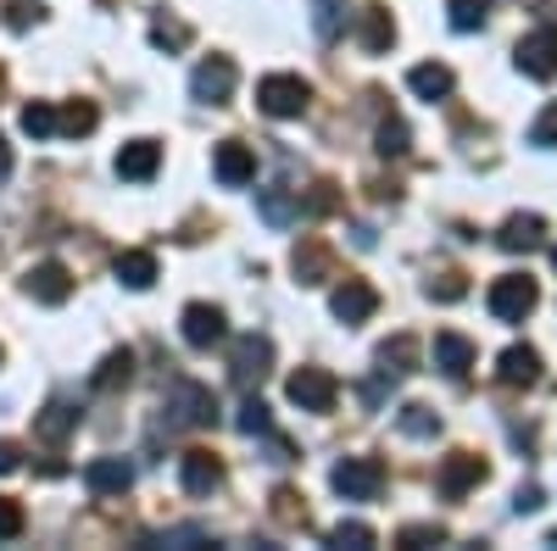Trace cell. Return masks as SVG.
Returning a JSON list of instances; mask_svg holds the SVG:
<instances>
[{
	"label": "cell",
	"mask_w": 557,
	"mask_h": 551,
	"mask_svg": "<svg viewBox=\"0 0 557 551\" xmlns=\"http://www.w3.org/2000/svg\"><path fill=\"white\" fill-rule=\"evenodd\" d=\"M168 412H173V418H168V429H212L218 424V396L207 390V385H190V379H184V385H173V396H168Z\"/></svg>",
	"instance_id": "obj_1"
},
{
	"label": "cell",
	"mask_w": 557,
	"mask_h": 551,
	"mask_svg": "<svg viewBox=\"0 0 557 551\" xmlns=\"http://www.w3.org/2000/svg\"><path fill=\"white\" fill-rule=\"evenodd\" d=\"M307 101H312V89H307L301 78H290V73H273V78L257 84V107H262L268 117H301Z\"/></svg>",
	"instance_id": "obj_2"
},
{
	"label": "cell",
	"mask_w": 557,
	"mask_h": 551,
	"mask_svg": "<svg viewBox=\"0 0 557 551\" xmlns=\"http://www.w3.org/2000/svg\"><path fill=\"white\" fill-rule=\"evenodd\" d=\"M330 485L346 496V501H374L385 490V468L374 463V456H346V463H335Z\"/></svg>",
	"instance_id": "obj_3"
},
{
	"label": "cell",
	"mask_w": 557,
	"mask_h": 551,
	"mask_svg": "<svg viewBox=\"0 0 557 551\" xmlns=\"http://www.w3.org/2000/svg\"><path fill=\"white\" fill-rule=\"evenodd\" d=\"M491 317H502V324H519V317L535 312V279H524V273H507V279L491 285Z\"/></svg>",
	"instance_id": "obj_4"
},
{
	"label": "cell",
	"mask_w": 557,
	"mask_h": 551,
	"mask_svg": "<svg viewBox=\"0 0 557 551\" xmlns=\"http://www.w3.org/2000/svg\"><path fill=\"white\" fill-rule=\"evenodd\" d=\"M268 367H273V340H268V335H240V340H235V356H228V374H235V385H240V390L262 385Z\"/></svg>",
	"instance_id": "obj_5"
},
{
	"label": "cell",
	"mask_w": 557,
	"mask_h": 551,
	"mask_svg": "<svg viewBox=\"0 0 557 551\" xmlns=\"http://www.w3.org/2000/svg\"><path fill=\"white\" fill-rule=\"evenodd\" d=\"M285 396H290L301 412H330V406H335V396H341V385H335L330 367H301V374H290Z\"/></svg>",
	"instance_id": "obj_6"
},
{
	"label": "cell",
	"mask_w": 557,
	"mask_h": 551,
	"mask_svg": "<svg viewBox=\"0 0 557 551\" xmlns=\"http://www.w3.org/2000/svg\"><path fill=\"white\" fill-rule=\"evenodd\" d=\"M235 62H228V57H207L196 73H190V96L201 101V107H223L228 96H235Z\"/></svg>",
	"instance_id": "obj_7"
},
{
	"label": "cell",
	"mask_w": 557,
	"mask_h": 551,
	"mask_svg": "<svg viewBox=\"0 0 557 551\" xmlns=\"http://www.w3.org/2000/svg\"><path fill=\"white\" fill-rule=\"evenodd\" d=\"M519 73L524 78H557V28H535L530 39H519V51H513Z\"/></svg>",
	"instance_id": "obj_8"
},
{
	"label": "cell",
	"mask_w": 557,
	"mask_h": 551,
	"mask_svg": "<svg viewBox=\"0 0 557 551\" xmlns=\"http://www.w3.org/2000/svg\"><path fill=\"white\" fill-rule=\"evenodd\" d=\"M223 335H228L223 306H212V301H190V306H184V340H190L196 351H212Z\"/></svg>",
	"instance_id": "obj_9"
},
{
	"label": "cell",
	"mask_w": 557,
	"mask_h": 551,
	"mask_svg": "<svg viewBox=\"0 0 557 551\" xmlns=\"http://www.w3.org/2000/svg\"><path fill=\"white\" fill-rule=\"evenodd\" d=\"M84 485L89 496H123L134 485V463L128 456H96V463H84Z\"/></svg>",
	"instance_id": "obj_10"
},
{
	"label": "cell",
	"mask_w": 557,
	"mask_h": 551,
	"mask_svg": "<svg viewBox=\"0 0 557 551\" xmlns=\"http://www.w3.org/2000/svg\"><path fill=\"white\" fill-rule=\"evenodd\" d=\"M178 485L190 490V496H212L223 485V463L212 451H184L178 456Z\"/></svg>",
	"instance_id": "obj_11"
},
{
	"label": "cell",
	"mask_w": 557,
	"mask_h": 551,
	"mask_svg": "<svg viewBox=\"0 0 557 551\" xmlns=\"http://www.w3.org/2000/svg\"><path fill=\"white\" fill-rule=\"evenodd\" d=\"M28 296L34 301H45V306H62L67 296H73V273L62 267V262H39V267H28Z\"/></svg>",
	"instance_id": "obj_12"
},
{
	"label": "cell",
	"mask_w": 557,
	"mask_h": 551,
	"mask_svg": "<svg viewBox=\"0 0 557 551\" xmlns=\"http://www.w3.org/2000/svg\"><path fill=\"white\" fill-rule=\"evenodd\" d=\"M212 173H218V184L240 190V184H251V178H257V156H251L240 140H223V146L212 151Z\"/></svg>",
	"instance_id": "obj_13"
},
{
	"label": "cell",
	"mask_w": 557,
	"mask_h": 551,
	"mask_svg": "<svg viewBox=\"0 0 557 551\" xmlns=\"http://www.w3.org/2000/svg\"><path fill=\"white\" fill-rule=\"evenodd\" d=\"M374 306H380V296H374V285H362V279H346V285L330 296V312L341 317V324H368V317H374Z\"/></svg>",
	"instance_id": "obj_14"
},
{
	"label": "cell",
	"mask_w": 557,
	"mask_h": 551,
	"mask_svg": "<svg viewBox=\"0 0 557 551\" xmlns=\"http://www.w3.org/2000/svg\"><path fill=\"white\" fill-rule=\"evenodd\" d=\"M157 167H162V146H157V140H128V146L117 151V178H128V184L157 178Z\"/></svg>",
	"instance_id": "obj_15"
},
{
	"label": "cell",
	"mask_w": 557,
	"mask_h": 551,
	"mask_svg": "<svg viewBox=\"0 0 557 551\" xmlns=\"http://www.w3.org/2000/svg\"><path fill=\"white\" fill-rule=\"evenodd\" d=\"M541 240H546V217H535V212H513V217L502 223V235H496V246L513 251V256L519 251H535Z\"/></svg>",
	"instance_id": "obj_16"
},
{
	"label": "cell",
	"mask_w": 557,
	"mask_h": 551,
	"mask_svg": "<svg viewBox=\"0 0 557 551\" xmlns=\"http://www.w3.org/2000/svg\"><path fill=\"white\" fill-rule=\"evenodd\" d=\"M480 479H485V463L474 451H451L441 463V496H462V490H474Z\"/></svg>",
	"instance_id": "obj_17"
},
{
	"label": "cell",
	"mask_w": 557,
	"mask_h": 551,
	"mask_svg": "<svg viewBox=\"0 0 557 551\" xmlns=\"http://www.w3.org/2000/svg\"><path fill=\"white\" fill-rule=\"evenodd\" d=\"M430 356H435V367H441L446 379H469V367H474V340H462V335H435Z\"/></svg>",
	"instance_id": "obj_18"
},
{
	"label": "cell",
	"mask_w": 557,
	"mask_h": 551,
	"mask_svg": "<svg viewBox=\"0 0 557 551\" xmlns=\"http://www.w3.org/2000/svg\"><path fill=\"white\" fill-rule=\"evenodd\" d=\"M496 379L513 385V390H530V385L541 379V356H535L530 346H507L502 362H496Z\"/></svg>",
	"instance_id": "obj_19"
},
{
	"label": "cell",
	"mask_w": 557,
	"mask_h": 551,
	"mask_svg": "<svg viewBox=\"0 0 557 551\" xmlns=\"http://www.w3.org/2000/svg\"><path fill=\"white\" fill-rule=\"evenodd\" d=\"M357 39H362V51H391V45H396L391 7H362L357 12Z\"/></svg>",
	"instance_id": "obj_20"
},
{
	"label": "cell",
	"mask_w": 557,
	"mask_h": 551,
	"mask_svg": "<svg viewBox=\"0 0 557 551\" xmlns=\"http://www.w3.org/2000/svg\"><path fill=\"white\" fill-rule=\"evenodd\" d=\"M73 429H78V406H73L67 396H57V401L34 418V435H39V440H67Z\"/></svg>",
	"instance_id": "obj_21"
},
{
	"label": "cell",
	"mask_w": 557,
	"mask_h": 551,
	"mask_svg": "<svg viewBox=\"0 0 557 551\" xmlns=\"http://www.w3.org/2000/svg\"><path fill=\"white\" fill-rule=\"evenodd\" d=\"M407 84H412V96H418V101H446L457 78H451V67L424 62V67H412V73H407Z\"/></svg>",
	"instance_id": "obj_22"
},
{
	"label": "cell",
	"mask_w": 557,
	"mask_h": 551,
	"mask_svg": "<svg viewBox=\"0 0 557 551\" xmlns=\"http://www.w3.org/2000/svg\"><path fill=\"white\" fill-rule=\"evenodd\" d=\"M412 367H418V340L412 335H396V340L380 346V374L385 379H401V374H412Z\"/></svg>",
	"instance_id": "obj_23"
},
{
	"label": "cell",
	"mask_w": 557,
	"mask_h": 551,
	"mask_svg": "<svg viewBox=\"0 0 557 551\" xmlns=\"http://www.w3.org/2000/svg\"><path fill=\"white\" fill-rule=\"evenodd\" d=\"M290 267H296L301 285H323V279H330V251H323L318 240H301L296 256H290Z\"/></svg>",
	"instance_id": "obj_24"
},
{
	"label": "cell",
	"mask_w": 557,
	"mask_h": 551,
	"mask_svg": "<svg viewBox=\"0 0 557 551\" xmlns=\"http://www.w3.org/2000/svg\"><path fill=\"white\" fill-rule=\"evenodd\" d=\"M117 279H123L128 290H151V285H157V256H151V251H123V256H117Z\"/></svg>",
	"instance_id": "obj_25"
},
{
	"label": "cell",
	"mask_w": 557,
	"mask_h": 551,
	"mask_svg": "<svg viewBox=\"0 0 557 551\" xmlns=\"http://www.w3.org/2000/svg\"><path fill=\"white\" fill-rule=\"evenodd\" d=\"M134 379V351H112L101 367H96V379H89V390H117V385H128Z\"/></svg>",
	"instance_id": "obj_26"
},
{
	"label": "cell",
	"mask_w": 557,
	"mask_h": 551,
	"mask_svg": "<svg viewBox=\"0 0 557 551\" xmlns=\"http://www.w3.org/2000/svg\"><path fill=\"white\" fill-rule=\"evenodd\" d=\"M396 429H401V435H412V440H435V435H441V418H435L430 406H418V401H412V406H401Z\"/></svg>",
	"instance_id": "obj_27"
},
{
	"label": "cell",
	"mask_w": 557,
	"mask_h": 551,
	"mask_svg": "<svg viewBox=\"0 0 557 551\" xmlns=\"http://www.w3.org/2000/svg\"><path fill=\"white\" fill-rule=\"evenodd\" d=\"M257 206H262V217H268L273 228H285V223H296V217L307 212V206H301V201H290L285 190H262V196H257Z\"/></svg>",
	"instance_id": "obj_28"
},
{
	"label": "cell",
	"mask_w": 557,
	"mask_h": 551,
	"mask_svg": "<svg viewBox=\"0 0 557 551\" xmlns=\"http://www.w3.org/2000/svg\"><path fill=\"white\" fill-rule=\"evenodd\" d=\"M96 123H101V112L89 107V101H73L67 112H57V134H73V140H78V134H89Z\"/></svg>",
	"instance_id": "obj_29"
},
{
	"label": "cell",
	"mask_w": 557,
	"mask_h": 551,
	"mask_svg": "<svg viewBox=\"0 0 557 551\" xmlns=\"http://www.w3.org/2000/svg\"><path fill=\"white\" fill-rule=\"evenodd\" d=\"M330 546H346V551H368V546H374V529H368L362 518H346V524H335V529H330Z\"/></svg>",
	"instance_id": "obj_30"
},
{
	"label": "cell",
	"mask_w": 557,
	"mask_h": 551,
	"mask_svg": "<svg viewBox=\"0 0 557 551\" xmlns=\"http://www.w3.org/2000/svg\"><path fill=\"white\" fill-rule=\"evenodd\" d=\"M235 429H240V435H273V418H268V406H262L257 396H246V401H240Z\"/></svg>",
	"instance_id": "obj_31"
},
{
	"label": "cell",
	"mask_w": 557,
	"mask_h": 551,
	"mask_svg": "<svg viewBox=\"0 0 557 551\" xmlns=\"http://www.w3.org/2000/svg\"><path fill=\"white\" fill-rule=\"evenodd\" d=\"M23 134H34V140H51V134H57V107H45V101L23 107Z\"/></svg>",
	"instance_id": "obj_32"
},
{
	"label": "cell",
	"mask_w": 557,
	"mask_h": 551,
	"mask_svg": "<svg viewBox=\"0 0 557 551\" xmlns=\"http://www.w3.org/2000/svg\"><path fill=\"white\" fill-rule=\"evenodd\" d=\"M451 28H462V34L485 28V0H451Z\"/></svg>",
	"instance_id": "obj_33"
},
{
	"label": "cell",
	"mask_w": 557,
	"mask_h": 551,
	"mask_svg": "<svg viewBox=\"0 0 557 551\" xmlns=\"http://www.w3.org/2000/svg\"><path fill=\"white\" fill-rule=\"evenodd\" d=\"M380 156H407V123L401 117L380 123Z\"/></svg>",
	"instance_id": "obj_34"
},
{
	"label": "cell",
	"mask_w": 557,
	"mask_h": 551,
	"mask_svg": "<svg viewBox=\"0 0 557 551\" xmlns=\"http://www.w3.org/2000/svg\"><path fill=\"white\" fill-rule=\"evenodd\" d=\"M23 535V508L12 496H0V540H17Z\"/></svg>",
	"instance_id": "obj_35"
},
{
	"label": "cell",
	"mask_w": 557,
	"mask_h": 551,
	"mask_svg": "<svg viewBox=\"0 0 557 551\" xmlns=\"http://www.w3.org/2000/svg\"><path fill=\"white\" fill-rule=\"evenodd\" d=\"M151 45H162V51H178V45H190V28H184V23H157V28H151Z\"/></svg>",
	"instance_id": "obj_36"
},
{
	"label": "cell",
	"mask_w": 557,
	"mask_h": 551,
	"mask_svg": "<svg viewBox=\"0 0 557 551\" xmlns=\"http://www.w3.org/2000/svg\"><path fill=\"white\" fill-rule=\"evenodd\" d=\"M430 296L435 301H462V296H469V285H462V273H441V279H430Z\"/></svg>",
	"instance_id": "obj_37"
},
{
	"label": "cell",
	"mask_w": 557,
	"mask_h": 551,
	"mask_svg": "<svg viewBox=\"0 0 557 551\" xmlns=\"http://www.w3.org/2000/svg\"><path fill=\"white\" fill-rule=\"evenodd\" d=\"M530 146H557V107H546L530 128Z\"/></svg>",
	"instance_id": "obj_38"
},
{
	"label": "cell",
	"mask_w": 557,
	"mask_h": 551,
	"mask_svg": "<svg viewBox=\"0 0 557 551\" xmlns=\"http://www.w3.org/2000/svg\"><path fill=\"white\" fill-rule=\"evenodd\" d=\"M441 540H446L441 524H412V529H401V546H441Z\"/></svg>",
	"instance_id": "obj_39"
},
{
	"label": "cell",
	"mask_w": 557,
	"mask_h": 551,
	"mask_svg": "<svg viewBox=\"0 0 557 551\" xmlns=\"http://www.w3.org/2000/svg\"><path fill=\"white\" fill-rule=\"evenodd\" d=\"M541 508H546L541 485H519V496H513V513H541Z\"/></svg>",
	"instance_id": "obj_40"
},
{
	"label": "cell",
	"mask_w": 557,
	"mask_h": 551,
	"mask_svg": "<svg viewBox=\"0 0 557 551\" xmlns=\"http://www.w3.org/2000/svg\"><path fill=\"white\" fill-rule=\"evenodd\" d=\"M7 12H12V17H7L12 28H28V23L39 17V7H28V0H12V7H7Z\"/></svg>",
	"instance_id": "obj_41"
},
{
	"label": "cell",
	"mask_w": 557,
	"mask_h": 551,
	"mask_svg": "<svg viewBox=\"0 0 557 551\" xmlns=\"http://www.w3.org/2000/svg\"><path fill=\"white\" fill-rule=\"evenodd\" d=\"M17 468H23V451L12 440H0V474H17Z\"/></svg>",
	"instance_id": "obj_42"
},
{
	"label": "cell",
	"mask_w": 557,
	"mask_h": 551,
	"mask_svg": "<svg viewBox=\"0 0 557 551\" xmlns=\"http://www.w3.org/2000/svg\"><path fill=\"white\" fill-rule=\"evenodd\" d=\"M190 540H207V529L190 524V529H168V535H162V546H190Z\"/></svg>",
	"instance_id": "obj_43"
},
{
	"label": "cell",
	"mask_w": 557,
	"mask_h": 551,
	"mask_svg": "<svg viewBox=\"0 0 557 551\" xmlns=\"http://www.w3.org/2000/svg\"><path fill=\"white\" fill-rule=\"evenodd\" d=\"M0 178H12V146L0 140Z\"/></svg>",
	"instance_id": "obj_44"
},
{
	"label": "cell",
	"mask_w": 557,
	"mask_h": 551,
	"mask_svg": "<svg viewBox=\"0 0 557 551\" xmlns=\"http://www.w3.org/2000/svg\"><path fill=\"white\" fill-rule=\"evenodd\" d=\"M541 17H546V28H557V0H541Z\"/></svg>",
	"instance_id": "obj_45"
},
{
	"label": "cell",
	"mask_w": 557,
	"mask_h": 551,
	"mask_svg": "<svg viewBox=\"0 0 557 551\" xmlns=\"http://www.w3.org/2000/svg\"><path fill=\"white\" fill-rule=\"evenodd\" d=\"M546 546H557V529H552V535H546Z\"/></svg>",
	"instance_id": "obj_46"
},
{
	"label": "cell",
	"mask_w": 557,
	"mask_h": 551,
	"mask_svg": "<svg viewBox=\"0 0 557 551\" xmlns=\"http://www.w3.org/2000/svg\"><path fill=\"white\" fill-rule=\"evenodd\" d=\"M552 262H557V251H552Z\"/></svg>",
	"instance_id": "obj_47"
}]
</instances>
